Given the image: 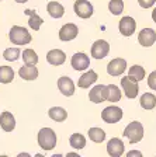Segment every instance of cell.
<instances>
[{
    "label": "cell",
    "instance_id": "6da1fadb",
    "mask_svg": "<svg viewBox=\"0 0 156 157\" xmlns=\"http://www.w3.org/2000/svg\"><path fill=\"white\" fill-rule=\"evenodd\" d=\"M9 38L14 45H27V44L31 42L33 36L27 31V28L20 25H13L9 33Z\"/></svg>",
    "mask_w": 156,
    "mask_h": 157
},
{
    "label": "cell",
    "instance_id": "2e32d148",
    "mask_svg": "<svg viewBox=\"0 0 156 157\" xmlns=\"http://www.w3.org/2000/svg\"><path fill=\"white\" fill-rule=\"evenodd\" d=\"M65 60H66V55L61 49H51V51L46 53V62H48L49 65L61 66L65 63Z\"/></svg>",
    "mask_w": 156,
    "mask_h": 157
},
{
    "label": "cell",
    "instance_id": "52a82bcc",
    "mask_svg": "<svg viewBox=\"0 0 156 157\" xmlns=\"http://www.w3.org/2000/svg\"><path fill=\"white\" fill-rule=\"evenodd\" d=\"M121 87L124 90V94L127 98H137L138 93H139V86H138V82H134L131 80L128 76H124L121 78Z\"/></svg>",
    "mask_w": 156,
    "mask_h": 157
},
{
    "label": "cell",
    "instance_id": "ac0fdd59",
    "mask_svg": "<svg viewBox=\"0 0 156 157\" xmlns=\"http://www.w3.org/2000/svg\"><path fill=\"white\" fill-rule=\"evenodd\" d=\"M0 126H2V129L4 132H11L16 128V119L11 115V112L7 111L2 112V115H0Z\"/></svg>",
    "mask_w": 156,
    "mask_h": 157
},
{
    "label": "cell",
    "instance_id": "484cf974",
    "mask_svg": "<svg viewBox=\"0 0 156 157\" xmlns=\"http://www.w3.org/2000/svg\"><path fill=\"white\" fill-rule=\"evenodd\" d=\"M14 78V72L13 69L9 67V66H0V83L7 84V83H11Z\"/></svg>",
    "mask_w": 156,
    "mask_h": 157
},
{
    "label": "cell",
    "instance_id": "5bb4252c",
    "mask_svg": "<svg viewBox=\"0 0 156 157\" xmlns=\"http://www.w3.org/2000/svg\"><path fill=\"white\" fill-rule=\"evenodd\" d=\"M78 34H79L78 25H75V24H72V23H68L59 29V39L68 42V41L75 39L76 36H78Z\"/></svg>",
    "mask_w": 156,
    "mask_h": 157
},
{
    "label": "cell",
    "instance_id": "9c48e42d",
    "mask_svg": "<svg viewBox=\"0 0 156 157\" xmlns=\"http://www.w3.org/2000/svg\"><path fill=\"white\" fill-rule=\"evenodd\" d=\"M110 52V44L104 39H97L91 45V56L94 59H104Z\"/></svg>",
    "mask_w": 156,
    "mask_h": 157
},
{
    "label": "cell",
    "instance_id": "30bf717a",
    "mask_svg": "<svg viewBox=\"0 0 156 157\" xmlns=\"http://www.w3.org/2000/svg\"><path fill=\"white\" fill-rule=\"evenodd\" d=\"M135 28H137V23L131 16L122 17L120 20V23H118V29L124 36H131L135 33Z\"/></svg>",
    "mask_w": 156,
    "mask_h": 157
},
{
    "label": "cell",
    "instance_id": "e575fe53",
    "mask_svg": "<svg viewBox=\"0 0 156 157\" xmlns=\"http://www.w3.org/2000/svg\"><path fill=\"white\" fill-rule=\"evenodd\" d=\"M152 20H153V21H155V23H156V7H155V9H153V11H152Z\"/></svg>",
    "mask_w": 156,
    "mask_h": 157
},
{
    "label": "cell",
    "instance_id": "4dcf8cb0",
    "mask_svg": "<svg viewBox=\"0 0 156 157\" xmlns=\"http://www.w3.org/2000/svg\"><path fill=\"white\" fill-rule=\"evenodd\" d=\"M3 58L9 62H16L20 58V49L18 48H7L3 52Z\"/></svg>",
    "mask_w": 156,
    "mask_h": 157
},
{
    "label": "cell",
    "instance_id": "74e56055",
    "mask_svg": "<svg viewBox=\"0 0 156 157\" xmlns=\"http://www.w3.org/2000/svg\"><path fill=\"white\" fill-rule=\"evenodd\" d=\"M0 2H2V0H0Z\"/></svg>",
    "mask_w": 156,
    "mask_h": 157
},
{
    "label": "cell",
    "instance_id": "44dd1931",
    "mask_svg": "<svg viewBox=\"0 0 156 157\" xmlns=\"http://www.w3.org/2000/svg\"><path fill=\"white\" fill-rule=\"evenodd\" d=\"M48 115L52 121L55 122H63L68 118V112H66L65 108L62 107H52L48 111Z\"/></svg>",
    "mask_w": 156,
    "mask_h": 157
},
{
    "label": "cell",
    "instance_id": "8fae6325",
    "mask_svg": "<svg viewBox=\"0 0 156 157\" xmlns=\"http://www.w3.org/2000/svg\"><path fill=\"white\" fill-rule=\"evenodd\" d=\"M125 150V144L121 140L120 137H113L111 140H108L107 143V153L111 157H120L124 154Z\"/></svg>",
    "mask_w": 156,
    "mask_h": 157
},
{
    "label": "cell",
    "instance_id": "4fadbf2b",
    "mask_svg": "<svg viewBox=\"0 0 156 157\" xmlns=\"http://www.w3.org/2000/svg\"><path fill=\"white\" fill-rule=\"evenodd\" d=\"M138 41L142 46L149 48L155 44L156 41V31L153 28H143L141 29V33L138 34Z\"/></svg>",
    "mask_w": 156,
    "mask_h": 157
},
{
    "label": "cell",
    "instance_id": "1f68e13d",
    "mask_svg": "<svg viewBox=\"0 0 156 157\" xmlns=\"http://www.w3.org/2000/svg\"><path fill=\"white\" fill-rule=\"evenodd\" d=\"M148 86L156 91V70H153V72L148 76Z\"/></svg>",
    "mask_w": 156,
    "mask_h": 157
},
{
    "label": "cell",
    "instance_id": "83f0119b",
    "mask_svg": "<svg viewBox=\"0 0 156 157\" xmlns=\"http://www.w3.org/2000/svg\"><path fill=\"white\" fill-rule=\"evenodd\" d=\"M108 98H107V101L110 102H117L121 100V90L117 87L115 84H108Z\"/></svg>",
    "mask_w": 156,
    "mask_h": 157
},
{
    "label": "cell",
    "instance_id": "d590c367",
    "mask_svg": "<svg viewBox=\"0 0 156 157\" xmlns=\"http://www.w3.org/2000/svg\"><path fill=\"white\" fill-rule=\"evenodd\" d=\"M76 156H78L76 153H68V157H76Z\"/></svg>",
    "mask_w": 156,
    "mask_h": 157
},
{
    "label": "cell",
    "instance_id": "277c9868",
    "mask_svg": "<svg viewBox=\"0 0 156 157\" xmlns=\"http://www.w3.org/2000/svg\"><path fill=\"white\" fill-rule=\"evenodd\" d=\"M101 119L106 124H117L122 119V109L120 107H115V105L106 107L101 112Z\"/></svg>",
    "mask_w": 156,
    "mask_h": 157
},
{
    "label": "cell",
    "instance_id": "836d02e7",
    "mask_svg": "<svg viewBox=\"0 0 156 157\" xmlns=\"http://www.w3.org/2000/svg\"><path fill=\"white\" fill-rule=\"evenodd\" d=\"M127 156L128 157H132V156L141 157V156H142V153H141V151H137V150H131V151H128V153H127Z\"/></svg>",
    "mask_w": 156,
    "mask_h": 157
},
{
    "label": "cell",
    "instance_id": "4316f807",
    "mask_svg": "<svg viewBox=\"0 0 156 157\" xmlns=\"http://www.w3.org/2000/svg\"><path fill=\"white\" fill-rule=\"evenodd\" d=\"M69 143H70V147L76 149V150H80V149H83L86 146V139L80 133H73L70 136V139H69Z\"/></svg>",
    "mask_w": 156,
    "mask_h": 157
},
{
    "label": "cell",
    "instance_id": "3957f363",
    "mask_svg": "<svg viewBox=\"0 0 156 157\" xmlns=\"http://www.w3.org/2000/svg\"><path fill=\"white\" fill-rule=\"evenodd\" d=\"M124 136L128 137L131 144L134 143H138V142L142 140L143 137V126L141 122L138 121H134L131 124L127 125V128L124 129Z\"/></svg>",
    "mask_w": 156,
    "mask_h": 157
},
{
    "label": "cell",
    "instance_id": "8d00e7d4",
    "mask_svg": "<svg viewBox=\"0 0 156 157\" xmlns=\"http://www.w3.org/2000/svg\"><path fill=\"white\" fill-rule=\"evenodd\" d=\"M17 3H26V2H28V0H16Z\"/></svg>",
    "mask_w": 156,
    "mask_h": 157
},
{
    "label": "cell",
    "instance_id": "ba28073f",
    "mask_svg": "<svg viewBox=\"0 0 156 157\" xmlns=\"http://www.w3.org/2000/svg\"><path fill=\"white\" fill-rule=\"evenodd\" d=\"M125 69H127V60L122 58H115L107 65V73L113 77H117L125 72Z\"/></svg>",
    "mask_w": 156,
    "mask_h": 157
},
{
    "label": "cell",
    "instance_id": "603a6c76",
    "mask_svg": "<svg viewBox=\"0 0 156 157\" xmlns=\"http://www.w3.org/2000/svg\"><path fill=\"white\" fill-rule=\"evenodd\" d=\"M141 107L143 108V109H146V111H150V109H153V108L156 107V97L155 94H152V93H145V94L141 95Z\"/></svg>",
    "mask_w": 156,
    "mask_h": 157
},
{
    "label": "cell",
    "instance_id": "f546056e",
    "mask_svg": "<svg viewBox=\"0 0 156 157\" xmlns=\"http://www.w3.org/2000/svg\"><path fill=\"white\" fill-rule=\"evenodd\" d=\"M108 10H110V13L114 14V16H120L124 10V2L122 0H110Z\"/></svg>",
    "mask_w": 156,
    "mask_h": 157
},
{
    "label": "cell",
    "instance_id": "7402d4cb",
    "mask_svg": "<svg viewBox=\"0 0 156 157\" xmlns=\"http://www.w3.org/2000/svg\"><path fill=\"white\" fill-rule=\"evenodd\" d=\"M24 13L27 14V16L30 17V20H28V25L31 27V28L34 29V31H38L39 28H41V25H42V23H44V20L41 18V17L38 16V14L35 13V11H33V10H24Z\"/></svg>",
    "mask_w": 156,
    "mask_h": 157
},
{
    "label": "cell",
    "instance_id": "5b68a950",
    "mask_svg": "<svg viewBox=\"0 0 156 157\" xmlns=\"http://www.w3.org/2000/svg\"><path fill=\"white\" fill-rule=\"evenodd\" d=\"M108 98V87L104 84H97L90 90L89 93V100L94 104H100V102L107 101Z\"/></svg>",
    "mask_w": 156,
    "mask_h": 157
},
{
    "label": "cell",
    "instance_id": "e0dca14e",
    "mask_svg": "<svg viewBox=\"0 0 156 157\" xmlns=\"http://www.w3.org/2000/svg\"><path fill=\"white\" fill-rule=\"evenodd\" d=\"M97 73L93 70V69H90L89 72L83 73V75L79 77L78 80V86L80 88H89L91 84H94L96 82H97Z\"/></svg>",
    "mask_w": 156,
    "mask_h": 157
},
{
    "label": "cell",
    "instance_id": "ffe728a7",
    "mask_svg": "<svg viewBox=\"0 0 156 157\" xmlns=\"http://www.w3.org/2000/svg\"><path fill=\"white\" fill-rule=\"evenodd\" d=\"M46 11H48V14L52 18H61L65 14V7L61 3H58V2H49L46 4Z\"/></svg>",
    "mask_w": 156,
    "mask_h": 157
},
{
    "label": "cell",
    "instance_id": "d6986e66",
    "mask_svg": "<svg viewBox=\"0 0 156 157\" xmlns=\"http://www.w3.org/2000/svg\"><path fill=\"white\" fill-rule=\"evenodd\" d=\"M18 75L24 80H35L38 77V69L35 67V65H24L20 67Z\"/></svg>",
    "mask_w": 156,
    "mask_h": 157
},
{
    "label": "cell",
    "instance_id": "7c38bea8",
    "mask_svg": "<svg viewBox=\"0 0 156 157\" xmlns=\"http://www.w3.org/2000/svg\"><path fill=\"white\" fill-rule=\"evenodd\" d=\"M70 65L75 70H86V69L90 66V59L86 53L83 52H76L75 55L72 56V60H70Z\"/></svg>",
    "mask_w": 156,
    "mask_h": 157
},
{
    "label": "cell",
    "instance_id": "8992f818",
    "mask_svg": "<svg viewBox=\"0 0 156 157\" xmlns=\"http://www.w3.org/2000/svg\"><path fill=\"white\" fill-rule=\"evenodd\" d=\"M73 10H75L76 16L80 18H90L94 13L93 6L89 0H76L73 4Z\"/></svg>",
    "mask_w": 156,
    "mask_h": 157
},
{
    "label": "cell",
    "instance_id": "9a60e30c",
    "mask_svg": "<svg viewBox=\"0 0 156 157\" xmlns=\"http://www.w3.org/2000/svg\"><path fill=\"white\" fill-rule=\"evenodd\" d=\"M58 88L59 91L63 95H66V97H70V95L75 94V83L68 76H63V77L58 78Z\"/></svg>",
    "mask_w": 156,
    "mask_h": 157
},
{
    "label": "cell",
    "instance_id": "7a4b0ae2",
    "mask_svg": "<svg viewBox=\"0 0 156 157\" xmlns=\"http://www.w3.org/2000/svg\"><path fill=\"white\" fill-rule=\"evenodd\" d=\"M56 133L51 128H42L38 132V144L44 150H52L56 146Z\"/></svg>",
    "mask_w": 156,
    "mask_h": 157
},
{
    "label": "cell",
    "instance_id": "d6a6232c",
    "mask_svg": "<svg viewBox=\"0 0 156 157\" xmlns=\"http://www.w3.org/2000/svg\"><path fill=\"white\" fill-rule=\"evenodd\" d=\"M138 3L142 9H150L156 3V0H138Z\"/></svg>",
    "mask_w": 156,
    "mask_h": 157
},
{
    "label": "cell",
    "instance_id": "d4e9b609",
    "mask_svg": "<svg viewBox=\"0 0 156 157\" xmlns=\"http://www.w3.org/2000/svg\"><path fill=\"white\" fill-rule=\"evenodd\" d=\"M89 139L94 143H101L106 139V132L101 129V128H90L87 132Z\"/></svg>",
    "mask_w": 156,
    "mask_h": 157
},
{
    "label": "cell",
    "instance_id": "f1b7e54d",
    "mask_svg": "<svg viewBox=\"0 0 156 157\" xmlns=\"http://www.w3.org/2000/svg\"><path fill=\"white\" fill-rule=\"evenodd\" d=\"M23 60L26 65H37V63H38V55L34 52L33 49H24Z\"/></svg>",
    "mask_w": 156,
    "mask_h": 157
},
{
    "label": "cell",
    "instance_id": "cb8c5ba5",
    "mask_svg": "<svg viewBox=\"0 0 156 157\" xmlns=\"http://www.w3.org/2000/svg\"><path fill=\"white\" fill-rule=\"evenodd\" d=\"M128 77L131 80H134V82H141V80L145 78V69L139 65L131 66L130 70H128Z\"/></svg>",
    "mask_w": 156,
    "mask_h": 157
}]
</instances>
